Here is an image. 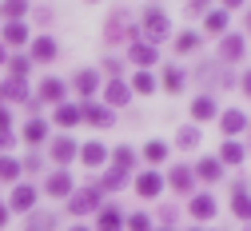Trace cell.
<instances>
[{"mask_svg":"<svg viewBox=\"0 0 251 231\" xmlns=\"http://www.w3.org/2000/svg\"><path fill=\"white\" fill-rule=\"evenodd\" d=\"M68 211H72V215L100 211V187H80V191H72V200H68Z\"/></svg>","mask_w":251,"mask_h":231,"instance_id":"6da1fadb","label":"cell"},{"mask_svg":"<svg viewBox=\"0 0 251 231\" xmlns=\"http://www.w3.org/2000/svg\"><path fill=\"white\" fill-rule=\"evenodd\" d=\"M144 32H148L151 44H160V40H168L172 24H168V16H164L160 8H148V12H144Z\"/></svg>","mask_w":251,"mask_h":231,"instance_id":"7a4b0ae2","label":"cell"},{"mask_svg":"<svg viewBox=\"0 0 251 231\" xmlns=\"http://www.w3.org/2000/svg\"><path fill=\"white\" fill-rule=\"evenodd\" d=\"M136 191L144 195V200H155V195L164 191V180H160V172H144V176L136 180Z\"/></svg>","mask_w":251,"mask_h":231,"instance_id":"3957f363","label":"cell"},{"mask_svg":"<svg viewBox=\"0 0 251 231\" xmlns=\"http://www.w3.org/2000/svg\"><path fill=\"white\" fill-rule=\"evenodd\" d=\"M80 120L108 128V124H112V112H108V108H100V104H84V108H80Z\"/></svg>","mask_w":251,"mask_h":231,"instance_id":"277c9868","label":"cell"},{"mask_svg":"<svg viewBox=\"0 0 251 231\" xmlns=\"http://www.w3.org/2000/svg\"><path fill=\"white\" fill-rule=\"evenodd\" d=\"M128 96H132V92H128V84H120V80H112V84L104 88V100H108L112 108H120V104H128Z\"/></svg>","mask_w":251,"mask_h":231,"instance_id":"5b68a950","label":"cell"},{"mask_svg":"<svg viewBox=\"0 0 251 231\" xmlns=\"http://www.w3.org/2000/svg\"><path fill=\"white\" fill-rule=\"evenodd\" d=\"M32 204H36V191L20 183V187L12 191V207H16V211H32Z\"/></svg>","mask_w":251,"mask_h":231,"instance_id":"8992f818","label":"cell"},{"mask_svg":"<svg viewBox=\"0 0 251 231\" xmlns=\"http://www.w3.org/2000/svg\"><path fill=\"white\" fill-rule=\"evenodd\" d=\"M80 155H84V163H88V168H100V163L108 159V148H104V144L96 140V144H88V148H84Z\"/></svg>","mask_w":251,"mask_h":231,"instance_id":"52a82bcc","label":"cell"},{"mask_svg":"<svg viewBox=\"0 0 251 231\" xmlns=\"http://www.w3.org/2000/svg\"><path fill=\"white\" fill-rule=\"evenodd\" d=\"M52 159H56V163H72V159H76V144H72V140H56V144H52Z\"/></svg>","mask_w":251,"mask_h":231,"instance_id":"ba28073f","label":"cell"},{"mask_svg":"<svg viewBox=\"0 0 251 231\" xmlns=\"http://www.w3.org/2000/svg\"><path fill=\"white\" fill-rule=\"evenodd\" d=\"M44 136H48V124H44V120H28V124H24V140L32 144V148H36Z\"/></svg>","mask_w":251,"mask_h":231,"instance_id":"9c48e42d","label":"cell"},{"mask_svg":"<svg viewBox=\"0 0 251 231\" xmlns=\"http://www.w3.org/2000/svg\"><path fill=\"white\" fill-rule=\"evenodd\" d=\"M192 215L196 219H211L215 215V200H211V195H196V200H192Z\"/></svg>","mask_w":251,"mask_h":231,"instance_id":"30bf717a","label":"cell"},{"mask_svg":"<svg viewBox=\"0 0 251 231\" xmlns=\"http://www.w3.org/2000/svg\"><path fill=\"white\" fill-rule=\"evenodd\" d=\"M40 100L60 104V100H64V84H60V80H44V84H40Z\"/></svg>","mask_w":251,"mask_h":231,"instance_id":"8fae6325","label":"cell"},{"mask_svg":"<svg viewBox=\"0 0 251 231\" xmlns=\"http://www.w3.org/2000/svg\"><path fill=\"white\" fill-rule=\"evenodd\" d=\"M48 191H52V195H72V176H68V172H56V176L48 180Z\"/></svg>","mask_w":251,"mask_h":231,"instance_id":"7c38bea8","label":"cell"},{"mask_svg":"<svg viewBox=\"0 0 251 231\" xmlns=\"http://www.w3.org/2000/svg\"><path fill=\"white\" fill-rule=\"evenodd\" d=\"M196 172H200V180H207V183H211V180L224 176V163H219V159H200V168H196Z\"/></svg>","mask_w":251,"mask_h":231,"instance_id":"4fadbf2b","label":"cell"},{"mask_svg":"<svg viewBox=\"0 0 251 231\" xmlns=\"http://www.w3.org/2000/svg\"><path fill=\"white\" fill-rule=\"evenodd\" d=\"M120 227H124V215L116 207H104L100 211V231H120Z\"/></svg>","mask_w":251,"mask_h":231,"instance_id":"5bb4252c","label":"cell"},{"mask_svg":"<svg viewBox=\"0 0 251 231\" xmlns=\"http://www.w3.org/2000/svg\"><path fill=\"white\" fill-rule=\"evenodd\" d=\"M56 124H64V128L80 124V108H76V104H60V108H56Z\"/></svg>","mask_w":251,"mask_h":231,"instance_id":"9a60e30c","label":"cell"},{"mask_svg":"<svg viewBox=\"0 0 251 231\" xmlns=\"http://www.w3.org/2000/svg\"><path fill=\"white\" fill-rule=\"evenodd\" d=\"M112 159H116V172L124 176V172H128V168H132V163H136V152H132L128 144H124V148H116V155H112Z\"/></svg>","mask_w":251,"mask_h":231,"instance_id":"2e32d148","label":"cell"},{"mask_svg":"<svg viewBox=\"0 0 251 231\" xmlns=\"http://www.w3.org/2000/svg\"><path fill=\"white\" fill-rule=\"evenodd\" d=\"M192 116L196 120H211L215 116V100H211V96H200V100L192 104Z\"/></svg>","mask_w":251,"mask_h":231,"instance_id":"e0dca14e","label":"cell"},{"mask_svg":"<svg viewBox=\"0 0 251 231\" xmlns=\"http://www.w3.org/2000/svg\"><path fill=\"white\" fill-rule=\"evenodd\" d=\"M219 124H224V131H231V136H235V131H243V128H247L243 112H224V116H219Z\"/></svg>","mask_w":251,"mask_h":231,"instance_id":"ac0fdd59","label":"cell"},{"mask_svg":"<svg viewBox=\"0 0 251 231\" xmlns=\"http://www.w3.org/2000/svg\"><path fill=\"white\" fill-rule=\"evenodd\" d=\"M132 60H136V64H155V48H151V44H136V40H132Z\"/></svg>","mask_w":251,"mask_h":231,"instance_id":"d6986e66","label":"cell"},{"mask_svg":"<svg viewBox=\"0 0 251 231\" xmlns=\"http://www.w3.org/2000/svg\"><path fill=\"white\" fill-rule=\"evenodd\" d=\"M168 180H172V187H176V191H187V187H192V172H187V168H172V176H168Z\"/></svg>","mask_w":251,"mask_h":231,"instance_id":"ffe728a7","label":"cell"},{"mask_svg":"<svg viewBox=\"0 0 251 231\" xmlns=\"http://www.w3.org/2000/svg\"><path fill=\"white\" fill-rule=\"evenodd\" d=\"M52 227H56V219L48 211H36L32 219H28V231H52Z\"/></svg>","mask_w":251,"mask_h":231,"instance_id":"44dd1931","label":"cell"},{"mask_svg":"<svg viewBox=\"0 0 251 231\" xmlns=\"http://www.w3.org/2000/svg\"><path fill=\"white\" fill-rule=\"evenodd\" d=\"M164 84H168V92H179L183 88V68H176V64L164 68Z\"/></svg>","mask_w":251,"mask_h":231,"instance_id":"7402d4cb","label":"cell"},{"mask_svg":"<svg viewBox=\"0 0 251 231\" xmlns=\"http://www.w3.org/2000/svg\"><path fill=\"white\" fill-rule=\"evenodd\" d=\"M28 40V28L24 24H8L4 28V44H24Z\"/></svg>","mask_w":251,"mask_h":231,"instance_id":"603a6c76","label":"cell"},{"mask_svg":"<svg viewBox=\"0 0 251 231\" xmlns=\"http://www.w3.org/2000/svg\"><path fill=\"white\" fill-rule=\"evenodd\" d=\"M219 163H243V148H239V144H224V152H219Z\"/></svg>","mask_w":251,"mask_h":231,"instance_id":"cb8c5ba5","label":"cell"},{"mask_svg":"<svg viewBox=\"0 0 251 231\" xmlns=\"http://www.w3.org/2000/svg\"><path fill=\"white\" fill-rule=\"evenodd\" d=\"M239 56H243V40L239 36H227L224 40V60H239Z\"/></svg>","mask_w":251,"mask_h":231,"instance_id":"d4e9b609","label":"cell"},{"mask_svg":"<svg viewBox=\"0 0 251 231\" xmlns=\"http://www.w3.org/2000/svg\"><path fill=\"white\" fill-rule=\"evenodd\" d=\"M144 155H148V159H151V163H164V159H168V148H164V144H160V140H151V144H148V148H144Z\"/></svg>","mask_w":251,"mask_h":231,"instance_id":"484cf974","label":"cell"},{"mask_svg":"<svg viewBox=\"0 0 251 231\" xmlns=\"http://www.w3.org/2000/svg\"><path fill=\"white\" fill-rule=\"evenodd\" d=\"M0 96H8V100H24V96H28L24 92V80H8L4 88H0Z\"/></svg>","mask_w":251,"mask_h":231,"instance_id":"4316f807","label":"cell"},{"mask_svg":"<svg viewBox=\"0 0 251 231\" xmlns=\"http://www.w3.org/2000/svg\"><path fill=\"white\" fill-rule=\"evenodd\" d=\"M96 84H100L96 72H80V76H76V88H80L84 96H88V92H96Z\"/></svg>","mask_w":251,"mask_h":231,"instance_id":"83f0119b","label":"cell"},{"mask_svg":"<svg viewBox=\"0 0 251 231\" xmlns=\"http://www.w3.org/2000/svg\"><path fill=\"white\" fill-rule=\"evenodd\" d=\"M231 211H235L239 219H251V195L239 191V195H235V204H231Z\"/></svg>","mask_w":251,"mask_h":231,"instance_id":"f1b7e54d","label":"cell"},{"mask_svg":"<svg viewBox=\"0 0 251 231\" xmlns=\"http://www.w3.org/2000/svg\"><path fill=\"white\" fill-rule=\"evenodd\" d=\"M20 176V163L8 159V155H0V180H16Z\"/></svg>","mask_w":251,"mask_h":231,"instance_id":"f546056e","label":"cell"},{"mask_svg":"<svg viewBox=\"0 0 251 231\" xmlns=\"http://www.w3.org/2000/svg\"><path fill=\"white\" fill-rule=\"evenodd\" d=\"M32 56H36V60H52V56H56V44H52V40H36V44H32Z\"/></svg>","mask_w":251,"mask_h":231,"instance_id":"4dcf8cb0","label":"cell"},{"mask_svg":"<svg viewBox=\"0 0 251 231\" xmlns=\"http://www.w3.org/2000/svg\"><path fill=\"white\" fill-rule=\"evenodd\" d=\"M24 12H28V4H24V0H8V4H4V16H12V24H16Z\"/></svg>","mask_w":251,"mask_h":231,"instance_id":"1f68e13d","label":"cell"},{"mask_svg":"<svg viewBox=\"0 0 251 231\" xmlns=\"http://www.w3.org/2000/svg\"><path fill=\"white\" fill-rule=\"evenodd\" d=\"M200 144V128H179V148H192Z\"/></svg>","mask_w":251,"mask_h":231,"instance_id":"d6a6232c","label":"cell"},{"mask_svg":"<svg viewBox=\"0 0 251 231\" xmlns=\"http://www.w3.org/2000/svg\"><path fill=\"white\" fill-rule=\"evenodd\" d=\"M196 44H200V40H196V32H179V36H176V48H179V52H192Z\"/></svg>","mask_w":251,"mask_h":231,"instance_id":"836d02e7","label":"cell"},{"mask_svg":"<svg viewBox=\"0 0 251 231\" xmlns=\"http://www.w3.org/2000/svg\"><path fill=\"white\" fill-rule=\"evenodd\" d=\"M132 84H136V92H144V96H148V92L155 88V80H151L148 72H136V80H132Z\"/></svg>","mask_w":251,"mask_h":231,"instance_id":"e575fe53","label":"cell"},{"mask_svg":"<svg viewBox=\"0 0 251 231\" xmlns=\"http://www.w3.org/2000/svg\"><path fill=\"white\" fill-rule=\"evenodd\" d=\"M207 28H211V32H224V28H227V12H211V16H207Z\"/></svg>","mask_w":251,"mask_h":231,"instance_id":"d590c367","label":"cell"},{"mask_svg":"<svg viewBox=\"0 0 251 231\" xmlns=\"http://www.w3.org/2000/svg\"><path fill=\"white\" fill-rule=\"evenodd\" d=\"M24 76H28V60L16 56V60H12V80H24Z\"/></svg>","mask_w":251,"mask_h":231,"instance_id":"8d00e7d4","label":"cell"},{"mask_svg":"<svg viewBox=\"0 0 251 231\" xmlns=\"http://www.w3.org/2000/svg\"><path fill=\"white\" fill-rule=\"evenodd\" d=\"M120 183H124V176H120V172H108V176H104V187H108V191H112V187H120Z\"/></svg>","mask_w":251,"mask_h":231,"instance_id":"74e56055","label":"cell"},{"mask_svg":"<svg viewBox=\"0 0 251 231\" xmlns=\"http://www.w3.org/2000/svg\"><path fill=\"white\" fill-rule=\"evenodd\" d=\"M128 227H132V231H148V215H132Z\"/></svg>","mask_w":251,"mask_h":231,"instance_id":"f35d334b","label":"cell"},{"mask_svg":"<svg viewBox=\"0 0 251 231\" xmlns=\"http://www.w3.org/2000/svg\"><path fill=\"white\" fill-rule=\"evenodd\" d=\"M12 140H16L12 131H0V152H8V148H12Z\"/></svg>","mask_w":251,"mask_h":231,"instance_id":"ab89813d","label":"cell"},{"mask_svg":"<svg viewBox=\"0 0 251 231\" xmlns=\"http://www.w3.org/2000/svg\"><path fill=\"white\" fill-rule=\"evenodd\" d=\"M0 131H8V112L0 108Z\"/></svg>","mask_w":251,"mask_h":231,"instance_id":"60d3db41","label":"cell"},{"mask_svg":"<svg viewBox=\"0 0 251 231\" xmlns=\"http://www.w3.org/2000/svg\"><path fill=\"white\" fill-rule=\"evenodd\" d=\"M243 92H247V96H251V72H247V76H243Z\"/></svg>","mask_w":251,"mask_h":231,"instance_id":"b9f144b4","label":"cell"},{"mask_svg":"<svg viewBox=\"0 0 251 231\" xmlns=\"http://www.w3.org/2000/svg\"><path fill=\"white\" fill-rule=\"evenodd\" d=\"M4 219H8V211H4V207H0V227H4Z\"/></svg>","mask_w":251,"mask_h":231,"instance_id":"7bdbcfd3","label":"cell"},{"mask_svg":"<svg viewBox=\"0 0 251 231\" xmlns=\"http://www.w3.org/2000/svg\"><path fill=\"white\" fill-rule=\"evenodd\" d=\"M72 231H88V227H72Z\"/></svg>","mask_w":251,"mask_h":231,"instance_id":"ee69618b","label":"cell"},{"mask_svg":"<svg viewBox=\"0 0 251 231\" xmlns=\"http://www.w3.org/2000/svg\"><path fill=\"white\" fill-rule=\"evenodd\" d=\"M247 24H251V20H247Z\"/></svg>","mask_w":251,"mask_h":231,"instance_id":"f6af8a7d","label":"cell"}]
</instances>
